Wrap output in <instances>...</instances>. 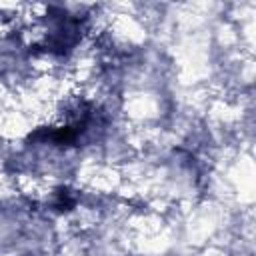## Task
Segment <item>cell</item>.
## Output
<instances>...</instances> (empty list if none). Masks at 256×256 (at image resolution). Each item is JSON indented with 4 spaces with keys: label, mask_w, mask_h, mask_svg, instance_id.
<instances>
[{
    "label": "cell",
    "mask_w": 256,
    "mask_h": 256,
    "mask_svg": "<svg viewBox=\"0 0 256 256\" xmlns=\"http://www.w3.org/2000/svg\"><path fill=\"white\" fill-rule=\"evenodd\" d=\"M72 206H74V198L70 196V192H68V190H58L54 208L60 210V212H64V210H70Z\"/></svg>",
    "instance_id": "1"
}]
</instances>
